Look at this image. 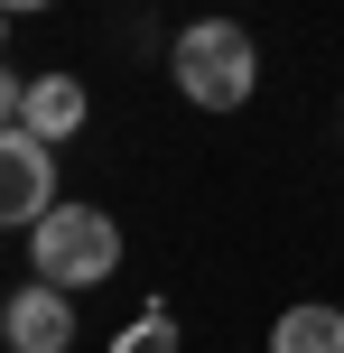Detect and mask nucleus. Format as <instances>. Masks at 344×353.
Instances as JSON below:
<instances>
[{
	"label": "nucleus",
	"instance_id": "nucleus-1",
	"mask_svg": "<svg viewBox=\"0 0 344 353\" xmlns=\"http://www.w3.org/2000/svg\"><path fill=\"white\" fill-rule=\"evenodd\" d=\"M168 74H177V93L196 112H242L261 84V47L242 19H196V28H177V47H168Z\"/></svg>",
	"mask_w": 344,
	"mask_h": 353
},
{
	"label": "nucleus",
	"instance_id": "nucleus-2",
	"mask_svg": "<svg viewBox=\"0 0 344 353\" xmlns=\"http://www.w3.org/2000/svg\"><path fill=\"white\" fill-rule=\"evenodd\" d=\"M28 270L47 288H103L121 270V223L103 205H47V223H28Z\"/></svg>",
	"mask_w": 344,
	"mask_h": 353
},
{
	"label": "nucleus",
	"instance_id": "nucleus-3",
	"mask_svg": "<svg viewBox=\"0 0 344 353\" xmlns=\"http://www.w3.org/2000/svg\"><path fill=\"white\" fill-rule=\"evenodd\" d=\"M56 205V159L37 130H0V232L10 223H47Z\"/></svg>",
	"mask_w": 344,
	"mask_h": 353
},
{
	"label": "nucleus",
	"instance_id": "nucleus-4",
	"mask_svg": "<svg viewBox=\"0 0 344 353\" xmlns=\"http://www.w3.org/2000/svg\"><path fill=\"white\" fill-rule=\"evenodd\" d=\"M0 344L10 353H74V288H10V307H0Z\"/></svg>",
	"mask_w": 344,
	"mask_h": 353
},
{
	"label": "nucleus",
	"instance_id": "nucleus-5",
	"mask_svg": "<svg viewBox=\"0 0 344 353\" xmlns=\"http://www.w3.org/2000/svg\"><path fill=\"white\" fill-rule=\"evenodd\" d=\"M84 112H93V93L74 84V74H28V112H19V130H37V140H74L84 130Z\"/></svg>",
	"mask_w": 344,
	"mask_h": 353
},
{
	"label": "nucleus",
	"instance_id": "nucleus-6",
	"mask_svg": "<svg viewBox=\"0 0 344 353\" xmlns=\"http://www.w3.org/2000/svg\"><path fill=\"white\" fill-rule=\"evenodd\" d=\"M270 353H344V307H289L270 325Z\"/></svg>",
	"mask_w": 344,
	"mask_h": 353
},
{
	"label": "nucleus",
	"instance_id": "nucleus-7",
	"mask_svg": "<svg viewBox=\"0 0 344 353\" xmlns=\"http://www.w3.org/2000/svg\"><path fill=\"white\" fill-rule=\"evenodd\" d=\"M112 353H177V316H168V307H149V316H130Z\"/></svg>",
	"mask_w": 344,
	"mask_h": 353
},
{
	"label": "nucleus",
	"instance_id": "nucleus-8",
	"mask_svg": "<svg viewBox=\"0 0 344 353\" xmlns=\"http://www.w3.org/2000/svg\"><path fill=\"white\" fill-rule=\"evenodd\" d=\"M19 112H28V74L0 65V130H19Z\"/></svg>",
	"mask_w": 344,
	"mask_h": 353
},
{
	"label": "nucleus",
	"instance_id": "nucleus-9",
	"mask_svg": "<svg viewBox=\"0 0 344 353\" xmlns=\"http://www.w3.org/2000/svg\"><path fill=\"white\" fill-rule=\"evenodd\" d=\"M0 10H10V19H19V10H47V0H0Z\"/></svg>",
	"mask_w": 344,
	"mask_h": 353
},
{
	"label": "nucleus",
	"instance_id": "nucleus-10",
	"mask_svg": "<svg viewBox=\"0 0 344 353\" xmlns=\"http://www.w3.org/2000/svg\"><path fill=\"white\" fill-rule=\"evenodd\" d=\"M0 56H10V10H0Z\"/></svg>",
	"mask_w": 344,
	"mask_h": 353
}]
</instances>
